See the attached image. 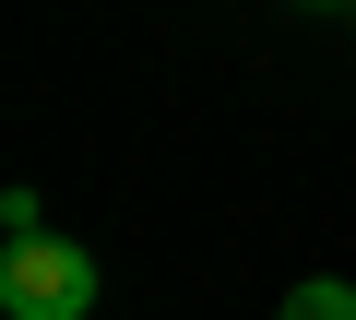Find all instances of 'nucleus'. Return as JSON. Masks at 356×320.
I'll use <instances>...</instances> for the list:
<instances>
[{
  "label": "nucleus",
  "instance_id": "1",
  "mask_svg": "<svg viewBox=\"0 0 356 320\" xmlns=\"http://www.w3.org/2000/svg\"><path fill=\"white\" fill-rule=\"evenodd\" d=\"M0 320H95V261L72 237H13L0 249Z\"/></svg>",
  "mask_w": 356,
  "mask_h": 320
},
{
  "label": "nucleus",
  "instance_id": "2",
  "mask_svg": "<svg viewBox=\"0 0 356 320\" xmlns=\"http://www.w3.org/2000/svg\"><path fill=\"white\" fill-rule=\"evenodd\" d=\"M273 320H356V285H344V273H309V285H297Z\"/></svg>",
  "mask_w": 356,
  "mask_h": 320
},
{
  "label": "nucleus",
  "instance_id": "3",
  "mask_svg": "<svg viewBox=\"0 0 356 320\" xmlns=\"http://www.w3.org/2000/svg\"><path fill=\"white\" fill-rule=\"evenodd\" d=\"M309 12H356V0H309Z\"/></svg>",
  "mask_w": 356,
  "mask_h": 320
}]
</instances>
